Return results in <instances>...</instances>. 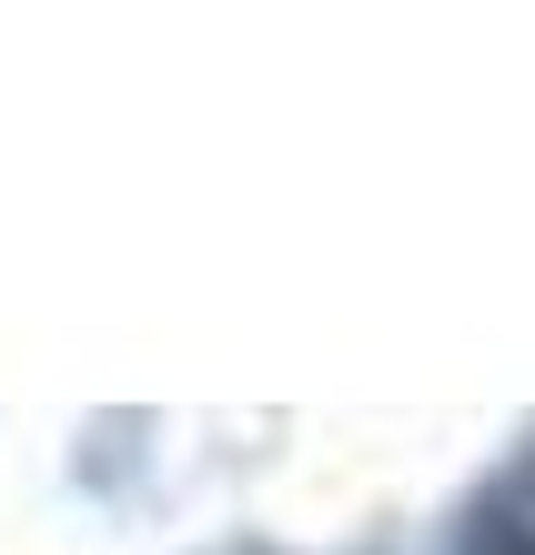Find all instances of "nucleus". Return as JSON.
<instances>
[{
	"instance_id": "obj_1",
	"label": "nucleus",
	"mask_w": 535,
	"mask_h": 555,
	"mask_svg": "<svg viewBox=\"0 0 535 555\" xmlns=\"http://www.w3.org/2000/svg\"><path fill=\"white\" fill-rule=\"evenodd\" d=\"M455 555H535V454H515V465L464 505Z\"/></svg>"
},
{
	"instance_id": "obj_2",
	"label": "nucleus",
	"mask_w": 535,
	"mask_h": 555,
	"mask_svg": "<svg viewBox=\"0 0 535 555\" xmlns=\"http://www.w3.org/2000/svg\"><path fill=\"white\" fill-rule=\"evenodd\" d=\"M213 555H273V545H213Z\"/></svg>"
}]
</instances>
